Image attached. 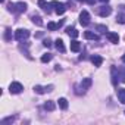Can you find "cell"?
I'll return each mask as SVG.
<instances>
[{"mask_svg": "<svg viewBox=\"0 0 125 125\" xmlns=\"http://www.w3.org/2000/svg\"><path fill=\"white\" fill-rule=\"evenodd\" d=\"M27 8H28V5H27L25 2H18V3H9V5H8V9H9L10 12H16V13H24V12H27Z\"/></svg>", "mask_w": 125, "mask_h": 125, "instance_id": "obj_1", "label": "cell"}, {"mask_svg": "<svg viewBox=\"0 0 125 125\" xmlns=\"http://www.w3.org/2000/svg\"><path fill=\"white\" fill-rule=\"evenodd\" d=\"M91 84H93L91 78H84L80 85H75V93H77V94H84V93L91 87Z\"/></svg>", "mask_w": 125, "mask_h": 125, "instance_id": "obj_2", "label": "cell"}, {"mask_svg": "<svg viewBox=\"0 0 125 125\" xmlns=\"http://www.w3.org/2000/svg\"><path fill=\"white\" fill-rule=\"evenodd\" d=\"M28 37H30V31H28V30L19 28V30L15 31V38H16L18 41H25V40H28Z\"/></svg>", "mask_w": 125, "mask_h": 125, "instance_id": "obj_3", "label": "cell"}, {"mask_svg": "<svg viewBox=\"0 0 125 125\" xmlns=\"http://www.w3.org/2000/svg\"><path fill=\"white\" fill-rule=\"evenodd\" d=\"M50 5L52 6H54L56 9H54V12L57 13V15H63L65 12H66V5H63V3H59V2H56V0H52L50 2Z\"/></svg>", "mask_w": 125, "mask_h": 125, "instance_id": "obj_4", "label": "cell"}, {"mask_svg": "<svg viewBox=\"0 0 125 125\" xmlns=\"http://www.w3.org/2000/svg\"><path fill=\"white\" fill-rule=\"evenodd\" d=\"M22 90H24V87H22V84L18 83V81H13V83H10V85H9L10 94H19Z\"/></svg>", "mask_w": 125, "mask_h": 125, "instance_id": "obj_5", "label": "cell"}, {"mask_svg": "<svg viewBox=\"0 0 125 125\" xmlns=\"http://www.w3.org/2000/svg\"><path fill=\"white\" fill-rule=\"evenodd\" d=\"M80 24H81L83 27H87V25L90 24V13H88L87 10H83V12L80 13Z\"/></svg>", "mask_w": 125, "mask_h": 125, "instance_id": "obj_6", "label": "cell"}, {"mask_svg": "<svg viewBox=\"0 0 125 125\" xmlns=\"http://www.w3.org/2000/svg\"><path fill=\"white\" fill-rule=\"evenodd\" d=\"M110 75H112V84L113 85H118V83L121 80H119V71L116 69V66H112L110 68Z\"/></svg>", "mask_w": 125, "mask_h": 125, "instance_id": "obj_7", "label": "cell"}, {"mask_svg": "<svg viewBox=\"0 0 125 125\" xmlns=\"http://www.w3.org/2000/svg\"><path fill=\"white\" fill-rule=\"evenodd\" d=\"M53 90V85H46V87H41V85H34V91L37 94H44V93H50Z\"/></svg>", "mask_w": 125, "mask_h": 125, "instance_id": "obj_8", "label": "cell"}, {"mask_svg": "<svg viewBox=\"0 0 125 125\" xmlns=\"http://www.w3.org/2000/svg\"><path fill=\"white\" fill-rule=\"evenodd\" d=\"M110 13H112V8H109V6H106V5H103V6L99 8V15H100L102 18H106V16H109Z\"/></svg>", "mask_w": 125, "mask_h": 125, "instance_id": "obj_9", "label": "cell"}, {"mask_svg": "<svg viewBox=\"0 0 125 125\" xmlns=\"http://www.w3.org/2000/svg\"><path fill=\"white\" fill-rule=\"evenodd\" d=\"M91 62H93V65H94L96 68H99V66H102V63H103V57L99 56V54H93V56H91Z\"/></svg>", "mask_w": 125, "mask_h": 125, "instance_id": "obj_10", "label": "cell"}, {"mask_svg": "<svg viewBox=\"0 0 125 125\" xmlns=\"http://www.w3.org/2000/svg\"><path fill=\"white\" fill-rule=\"evenodd\" d=\"M106 37H107V40H109L110 43H113V44H118V43H119V35H118L116 32H106Z\"/></svg>", "mask_w": 125, "mask_h": 125, "instance_id": "obj_11", "label": "cell"}, {"mask_svg": "<svg viewBox=\"0 0 125 125\" xmlns=\"http://www.w3.org/2000/svg\"><path fill=\"white\" fill-rule=\"evenodd\" d=\"M56 109V103L53 102V100H47L46 103H44V110H47V112H53Z\"/></svg>", "mask_w": 125, "mask_h": 125, "instance_id": "obj_12", "label": "cell"}, {"mask_svg": "<svg viewBox=\"0 0 125 125\" xmlns=\"http://www.w3.org/2000/svg\"><path fill=\"white\" fill-rule=\"evenodd\" d=\"M38 6H40L44 12L50 13V6H52V5H50V3H47L46 0H38Z\"/></svg>", "mask_w": 125, "mask_h": 125, "instance_id": "obj_13", "label": "cell"}, {"mask_svg": "<svg viewBox=\"0 0 125 125\" xmlns=\"http://www.w3.org/2000/svg\"><path fill=\"white\" fill-rule=\"evenodd\" d=\"M116 94H118V100L122 104H125V88H118L116 90Z\"/></svg>", "mask_w": 125, "mask_h": 125, "instance_id": "obj_14", "label": "cell"}, {"mask_svg": "<svg viewBox=\"0 0 125 125\" xmlns=\"http://www.w3.org/2000/svg\"><path fill=\"white\" fill-rule=\"evenodd\" d=\"M54 46H56V49H57L60 53H65L66 49H65V44H63V41H62L60 38H57V40L54 41Z\"/></svg>", "mask_w": 125, "mask_h": 125, "instance_id": "obj_15", "label": "cell"}, {"mask_svg": "<svg viewBox=\"0 0 125 125\" xmlns=\"http://www.w3.org/2000/svg\"><path fill=\"white\" fill-rule=\"evenodd\" d=\"M66 34H68L69 37H72V38H77L80 32H78V31H77L74 27H68V28H66Z\"/></svg>", "mask_w": 125, "mask_h": 125, "instance_id": "obj_16", "label": "cell"}, {"mask_svg": "<svg viewBox=\"0 0 125 125\" xmlns=\"http://www.w3.org/2000/svg\"><path fill=\"white\" fill-rule=\"evenodd\" d=\"M84 37H85L87 40H94V41L99 40V35H97L96 32H91V31H85V32H84Z\"/></svg>", "mask_w": 125, "mask_h": 125, "instance_id": "obj_17", "label": "cell"}, {"mask_svg": "<svg viewBox=\"0 0 125 125\" xmlns=\"http://www.w3.org/2000/svg\"><path fill=\"white\" fill-rule=\"evenodd\" d=\"M71 50H72V52H80V50H81V44H80V41L72 40V41H71Z\"/></svg>", "mask_w": 125, "mask_h": 125, "instance_id": "obj_18", "label": "cell"}, {"mask_svg": "<svg viewBox=\"0 0 125 125\" xmlns=\"http://www.w3.org/2000/svg\"><path fill=\"white\" fill-rule=\"evenodd\" d=\"M59 107L63 109V110L68 109V100H66L65 97H60V99H59Z\"/></svg>", "mask_w": 125, "mask_h": 125, "instance_id": "obj_19", "label": "cell"}, {"mask_svg": "<svg viewBox=\"0 0 125 125\" xmlns=\"http://www.w3.org/2000/svg\"><path fill=\"white\" fill-rule=\"evenodd\" d=\"M62 24H63V21H62V22H59V24H54V22H49V24H47V28H49L50 31H54V30L60 28V27H62Z\"/></svg>", "mask_w": 125, "mask_h": 125, "instance_id": "obj_20", "label": "cell"}, {"mask_svg": "<svg viewBox=\"0 0 125 125\" xmlns=\"http://www.w3.org/2000/svg\"><path fill=\"white\" fill-rule=\"evenodd\" d=\"M31 19H32V22H34L37 27H41V25H43V21H41V18H40L38 15H32Z\"/></svg>", "mask_w": 125, "mask_h": 125, "instance_id": "obj_21", "label": "cell"}, {"mask_svg": "<svg viewBox=\"0 0 125 125\" xmlns=\"http://www.w3.org/2000/svg\"><path fill=\"white\" fill-rule=\"evenodd\" d=\"M52 57H53V54H52V53H46V54H43V56H41V62H43V63H47V62H50V60H52Z\"/></svg>", "mask_w": 125, "mask_h": 125, "instance_id": "obj_22", "label": "cell"}, {"mask_svg": "<svg viewBox=\"0 0 125 125\" xmlns=\"http://www.w3.org/2000/svg\"><path fill=\"white\" fill-rule=\"evenodd\" d=\"M5 40L6 41H10L12 40V30L10 28H6V31H5Z\"/></svg>", "mask_w": 125, "mask_h": 125, "instance_id": "obj_23", "label": "cell"}, {"mask_svg": "<svg viewBox=\"0 0 125 125\" xmlns=\"http://www.w3.org/2000/svg\"><path fill=\"white\" fill-rule=\"evenodd\" d=\"M119 71V80L121 83H125V68H118Z\"/></svg>", "mask_w": 125, "mask_h": 125, "instance_id": "obj_24", "label": "cell"}, {"mask_svg": "<svg viewBox=\"0 0 125 125\" xmlns=\"http://www.w3.org/2000/svg\"><path fill=\"white\" fill-rule=\"evenodd\" d=\"M116 22L125 24V13H118V15H116Z\"/></svg>", "mask_w": 125, "mask_h": 125, "instance_id": "obj_25", "label": "cell"}, {"mask_svg": "<svg viewBox=\"0 0 125 125\" xmlns=\"http://www.w3.org/2000/svg\"><path fill=\"white\" fill-rule=\"evenodd\" d=\"M13 121H15V116H9V118H6V119H3V121H2V125H6V124L13 122Z\"/></svg>", "mask_w": 125, "mask_h": 125, "instance_id": "obj_26", "label": "cell"}, {"mask_svg": "<svg viewBox=\"0 0 125 125\" xmlns=\"http://www.w3.org/2000/svg\"><path fill=\"white\" fill-rule=\"evenodd\" d=\"M96 30L100 31V32H106V31H107V27H106V25H97Z\"/></svg>", "mask_w": 125, "mask_h": 125, "instance_id": "obj_27", "label": "cell"}, {"mask_svg": "<svg viewBox=\"0 0 125 125\" xmlns=\"http://www.w3.org/2000/svg\"><path fill=\"white\" fill-rule=\"evenodd\" d=\"M43 46L44 47H52V40H49V38H46V40H43Z\"/></svg>", "mask_w": 125, "mask_h": 125, "instance_id": "obj_28", "label": "cell"}, {"mask_svg": "<svg viewBox=\"0 0 125 125\" xmlns=\"http://www.w3.org/2000/svg\"><path fill=\"white\" fill-rule=\"evenodd\" d=\"M85 2H87L88 5H94V2H96V0H85Z\"/></svg>", "mask_w": 125, "mask_h": 125, "instance_id": "obj_29", "label": "cell"}, {"mask_svg": "<svg viewBox=\"0 0 125 125\" xmlns=\"http://www.w3.org/2000/svg\"><path fill=\"white\" fill-rule=\"evenodd\" d=\"M99 2H102V3H107L109 0H99Z\"/></svg>", "mask_w": 125, "mask_h": 125, "instance_id": "obj_30", "label": "cell"}, {"mask_svg": "<svg viewBox=\"0 0 125 125\" xmlns=\"http://www.w3.org/2000/svg\"><path fill=\"white\" fill-rule=\"evenodd\" d=\"M122 62H124V63H125V54L122 56Z\"/></svg>", "mask_w": 125, "mask_h": 125, "instance_id": "obj_31", "label": "cell"}, {"mask_svg": "<svg viewBox=\"0 0 125 125\" xmlns=\"http://www.w3.org/2000/svg\"><path fill=\"white\" fill-rule=\"evenodd\" d=\"M0 2H5V0H0Z\"/></svg>", "mask_w": 125, "mask_h": 125, "instance_id": "obj_32", "label": "cell"}, {"mask_svg": "<svg viewBox=\"0 0 125 125\" xmlns=\"http://www.w3.org/2000/svg\"><path fill=\"white\" fill-rule=\"evenodd\" d=\"M78 2H83V0H78Z\"/></svg>", "mask_w": 125, "mask_h": 125, "instance_id": "obj_33", "label": "cell"}]
</instances>
